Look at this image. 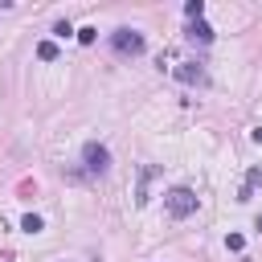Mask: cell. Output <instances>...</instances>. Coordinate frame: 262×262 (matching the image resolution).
Instances as JSON below:
<instances>
[{
	"mask_svg": "<svg viewBox=\"0 0 262 262\" xmlns=\"http://www.w3.org/2000/svg\"><path fill=\"white\" fill-rule=\"evenodd\" d=\"M188 41H192V45H209V41H213V29H209L205 20H188Z\"/></svg>",
	"mask_w": 262,
	"mask_h": 262,
	"instance_id": "cell-5",
	"label": "cell"
},
{
	"mask_svg": "<svg viewBox=\"0 0 262 262\" xmlns=\"http://www.w3.org/2000/svg\"><path fill=\"white\" fill-rule=\"evenodd\" d=\"M225 246H229L233 254H242V246H246V237H242V233H229V237H225Z\"/></svg>",
	"mask_w": 262,
	"mask_h": 262,
	"instance_id": "cell-12",
	"label": "cell"
},
{
	"mask_svg": "<svg viewBox=\"0 0 262 262\" xmlns=\"http://www.w3.org/2000/svg\"><path fill=\"white\" fill-rule=\"evenodd\" d=\"M254 143H262V127H254Z\"/></svg>",
	"mask_w": 262,
	"mask_h": 262,
	"instance_id": "cell-14",
	"label": "cell"
},
{
	"mask_svg": "<svg viewBox=\"0 0 262 262\" xmlns=\"http://www.w3.org/2000/svg\"><path fill=\"white\" fill-rule=\"evenodd\" d=\"M184 16H188V20H201V16H205V4H201V0H188V4H184Z\"/></svg>",
	"mask_w": 262,
	"mask_h": 262,
	"instance_id": "cell-8",
	"label": "cell"
},
{
	"mask_svg": "<svg viewBox=\"0 0 262 262\" xmlns=\"http://www.w3.org/2000/svg\"><path fill=\"white\" fill-rule=\"evenodd\" d=\"M82 164H86V172L90 176H106V168H111V151H106V143H86L82 147Z\"/></svg>",
	"mask_w": 262,
	"mask_h": 262,
	"instance_id": "cell-2",
	"label": "cell"
},
{
	"mask_svg": "<svg viewBox=\"0 0 262 262\" xmlns=\"http://www.w3.org/2000/svg\"><path fill=\"white\" fill-rule=\"evenodd\" d=\"M151 180H156V168H151V164H143V168H139V192H135V201H139V205H147V188H151Z\"/></svg>",
	"mask_w": 262,
	"mask_h": 262,
	"instance_id": "cell-6",
	"label": "cell"
},
{
	"mask_svg": "<svg viewBox=\"0 0 262 262\" xmlns=\"http://www.w3.org/2000/svg\"><path fill=\"white\" fill-rule=\"evenodd\" d=\"M176 78H180L184 86H201V82H205V70H201V61H180V66H176Z\"/></svg>",
	"mask_w": 262,
	"mask_h": 262,
	"instance_id": "cell-4",
	"label": "cell"
},
{
	"mask_svg": "<svg viewBox=\"0 0 262 262\" xmlns=\"http://www.w3.org/2000/svg\"><path fill=\"white\" fill-rule=\"evenodd\" d=\"M37 57H41V61H53V57H57V45H53V41H41V45H37Z\"/></svg>",
	"mask_w": 262,
	"mask_h": 262,
	"instance_id": "cell-9",
	"label": "cell"
},
{
	"mask_svg": "<svg viewBox=\"0 0 262 262\" xmlns=\"http://www.w3.org/2000/svg\"><path fill=\"white\" fill-rule=\"evenodd\" d=\"M164 205H168V213H172V217H192L201 201H196V192H192V188H172V192L164 196Z\"/></svg>",
	"mask_w": 262,
	"mask_h": 262,
	"instance_id": "cell-3",
	"label": "cell"
},
{
	"mask_svg": "<svg viewBox=\"0 0 262 262\" xmlns=\"http://www.w3.org/2000/svg\"><path fill=\"white\" fill-rule=\"evenodd\" d=\"M70 33H74L70 20H57V25H53V37H70Z\"/></svg>",
	"mask_w": 262,
	"mask_h": 262,
	"instance_id": "cell-13",
	"label": "cell"
},
{
	"mask_svg": "<svg viewBox=\"0 0 262 262\" xmlns=\"http://www.w3.org/2000/svg\"><path fill=\"white\" fill-rule=\"evenodd\" d=\"M20 229H25V233H41V229H45V221H41L37 213H25V217H20Z\"/></svg>",
	"mask_w": 262,
	"mask_h": 262,
	"instance_id": "cell-7",
	"label": "cell"
},
{
	"mask_svg": "<svg viewBox=\"0 0 262 262\" xmlns=\"http://www.w3.org/2000/svg\"><path fill=\"white\" fill-rule=\"evenodd\" d=\"M111 49H115L119 57H139V53L147 49V41H143V33H135V29H115V33H111Z\"/></svg>",
	"mask_w": 262,
	"mask_h": 262,
	"instance_id": "cell-1",
	"label": "cell"
},
{
	"mask_svg": "<svg viewBox=\"0 0 262 262\" xmlns=\"http://www.w3.org/2000/svg\"><path fill=\"white\" fill-rule=\"evenodd\" d=\"M74 33H78V41H82V45H90V41L98 37V29H94V25H86V29H74Z\"/></svg>",
	"mask_w": 262,
	"mask_h": 262,
	"instance_id": "cell-11",
	"label": "cell"
},
{
	"mask_svg": "<svg viewBox=\"0 0 262 262\" xmlns=\"http://www.w3.org/2000/svg\"><path fill=\"white\" fill-rule=\"evenodd\" d=\"M254 188H262V168H250V176H246V192H254Z\"/></svg>",
	"mask_w": 262,
	"mask_h": 262,
	"instance_id": "cell-10",
	"label": "cell"
}]
</instances>
